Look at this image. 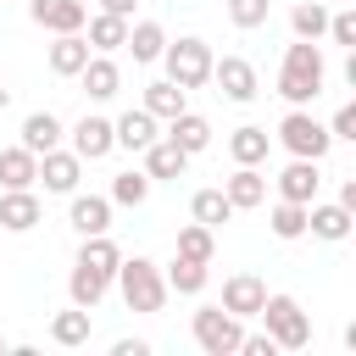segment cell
<instances>
[{
	"mask_svg": "<svg viewBox=\"0 0 356 356\" xmlns=\"http://www.w3.org/2000/svg\"><path fill=\"white\" fill-rule=\"evenodd\" d=\"M323 83H328V61H323L317 39H295L284 50V67H278V95L289 106H312L323 95Z\"/></svg>",
	"mask_w": 356,
	"mask_h": 356,
	"instance_id": "cell-1",
	"label": "cell"
},
{
	"mask_svg": "<svg viewBox=\"0 0 356 356\" xmlns=\"http://www.w3.org/2000/svg\"><path fill=\"white\" fill-rule=\"evenodd\" d=\"M128 300V312H161L167 306V278L150 256H122L117 261V278H111Z\"/></svg>",
	"mask_w": 356,
	"mask_h": 356,
	"instance_id": "cell-2",
	"label": "cell"
},
{
	"mask_svg": "<svg viewBox=\"0 0 356 356\" xmlns=\"http://www.w3.org/2000/svg\"><path fill=\"white\" fill-rule=\"evenodd\" d=\"M161 61H167V78L189 95V89H206L211 83V44L206 39H195V33H184V39H167V50H161Z\"/></svg>",
	"mask_w": 356,
	"mask_h": 356,
	"instance_id": "cell-3",
	"label": "cell"
},
{
	"mask_svg": "<svg viewBox=\"0 0 356 356\" xmlns=\"http://www.w3.org/2000/svg\"><path fill=\"white\" fill-rule=\"evenodd\" d=\"M256 317L267 323V339H273L278 350H306V345H312V317L300 312L295 295H267Z\"/></svg>",
	"mask_w": 356,
	"mask_h": 356,
	"instance_id": "cell-4",
	"label": "cell"
},
{
	"mask_svg": "<svg viewBox=\"0 0 356 356\" xmlns=\"http://www.w3.org/2000/svg\"><path fill=\"white\" fill-rule=\"evenodd\" d=\"M278 145H284L289 156L323 161V156L334 150V134H328V122H317L306 106H289V111H284V122H278Z\"/></svg>",
	"mask_w": 356,
	"mask_h": 356,
	"instance_id": "cell-5",
	"label": "cell"
},
{
	"mask_svg": "<svg viewBox=\"0 0 356 356\" xmlns=\"http://www.w3.org/2000/svg\"><path fill=\"white\" fill-rule=\"evenodd\" d=\"M189 328H195V345L206 356H234L239 339H245V317H234L228 306H200Z\"/></svg>",
	"mask_w": 356,
	"mask_h": 356,
	"instance_id": "cell-6",
	"label": "cell"
},
{
	"mask_svg": "<svg viewBox=\"0 0 356 356\" xmlns=\"http://www.w3.org/2000/svg\"><path fill=\"white\" fill-rule=\"evenodd\" d=\"M211 83H217L234 106H250V100L261 95V78H256V67H250L245 56H222V61H211Z\"/></svg>",
	"mask_w": 356,
	"mask_h": 356,
	"instance_id": "cell-7",
	"label": "cell"
},
{
	"mask_svg": "<svg viewBox=\"0 0 356 356\" xmlns=\"http://www.w3.org/2000/svg\"><path fill=\"white\" fill-rule=\"evenodd\" d=\"M72 156H83V161H100V156H111L117 150V134H111V117H95V111H83L72 128Z\"/></svg>",
	"mask_w": 356,
	"mask_h": 356,
	"instance_id": "cell-8",
	"label": "cell"
},
{
	"mask_svg": "<svg viewBox=\"0 0 356 356\" xmlns=\"http://www.w3.org/2000/svg\"><path fill=\"white\" fill-rule=\"evenodd\" d=\"M28 17L44 28V33H78L89 22V6L83 0H28Z\"/></svg>",
	"mask_w": 356,
	"mask_h": 356,
	"instance_id": "cell-9",
	"label": "cell"
},
{
	"mask_svg": "<svg viewBox=\"0 0 356 356\" xmlns=\"http://www.w3.org/2000/svg\"><path fill=\"white\" fill-rule=\"evenodd\" d=\"M139 156H145V172H150V184H178V178L189 172V156H184V150L167 139V134H161V139H150Z\"/></svg>",
	"mask_w": 356,
	"mask_h": 356,
	"instance_id": "cell-10",
	"label": "cell"
},
{
	"mask_svg": "<svg viewBox=\"0 0 356 356\" xmlns=\"http://www.w3.org/2000/svg\"><path fill=\"white\" fill-rule=\"evenodd\" d=\"M39 178H44V189L50 195H72L78 189V178H83V156H72V150H44L39 156Z\"/></svg>",
	"mask_w": 356,
	"mask_h": 356,
	"instance_id": "cell-11",
	"label": "cell"
},
{
	"mask_svg": "<svg viewBox=\"0 0 356 356\" xmlns=\"http://www.w3.org/2000/svg\"><path fill=\"white\" fill-rule=\"evenodd\" d=\"M273 184H278V200H300V206H312V200H317V184H323V172H317V161H306V156H289V167H284Z\"/></svg>",
	"mask_w": 356,
	"mask_h": 356,
	"instance_id": "cell-12",
	"label": "cell"
},
{
	"mask_svg": "<svg viewBox=\"0 0 356 356\" xmlns=\"http://www.w3.org/2000/svg\"><path fill=\"white\" fill-rule=\"evenodd\" d=\"M67 222H72L78 239H89V234H111V200H106V195H78V189H72Z\"/></svg>",
	"mask_w": 356,
	"mask_h": 356,
	"instance_id": "cell-13",
	"label": "cell"
},
{
	"mask_svg": "<svg viewBox=\"0 0 356 356\" xmlns=\"http://www.w3.org/2000/svg\"><path fill=\"white\" fill-rule=\"evenodd\" d=\"M261 300H267V284H261L256 273H234V278H222V300H217V306H228L234 317H256Z\"/></svg>",
	"mask_w": 356,
	"mask_h": 356,
	"instance_id": "cell-14",
	"label": "cell"
},
{
	"mask_svg": "<svg viewBox=\"0 0 356 356\" xmlns=\"http://www.w3.org/2000/svg\"><path fill=\"white\" fill-rule=\"evenodd\" d=\"M39 217H44V206H39L33 189H6L0 195V228L6 234H28V228H39Z\"/></svg>",
	"mask_w": 356,
	"mask_h": 356,
	"instance_id": "cell-15",
	"label": "cell"
},
{
	"mask_svg": "<svg viewBox=\"0 0 356 356\" xmlns=\"http://www.w3.org/2000/svg\"><path fill=\"white\" fill-rule=\"evenodd\" d=\"M167 139H172L184 156H200V150L211 145V122H206L200 111H189V106H184L178 117H167Z\"/></svg>",
	"mask_w": 356,
	"mask_h": 356,
	"instance_id": "cell-16",
	"label": "cell"
},
{
	"mask_svg": "<svg viewBox=\"0 0 356 356\" xmlns=\"http://www.w3.org/2000/svg\"><path fill=\"white\" fill-rule=\"evenodd\" d=\"M267 150H273V134H267L261 122H245V128L228 134V156H234V167H261Z\"/></svg>",
	"mask_w": 356,
	"mask_h": 356,
	"instance_id": "cell-17",
	"label": "cell"
},
{
	"mask_svg": "<svg viewBox=\"0 0 356 356\" xmlns=\"http://www.w3.org/2000/svg\"><path fill=\"white\" fill-rule=\"evenodd\" d=\"M222 195H228V206H234V211L261 206V200H267V178H261V167H234V172L222 178Z\"/></svg>",
	"mask_w": 356,
	"mask_h": 356,
	"instance_id": "cell-18",
	"label": "cell"
},
{
	"mask_svg": "<svg viewBox=\"0 0 356 356\" xmlns=\"http://www.w3.org/2000/svg\"><path fill=\"white\" fill-rule=\"evenodd\" d=\"M350 228H356V217L334 200V206H306V234H317V239H328V245H339V239H350Z\"/></svg>",
	"mask_w": 356,
	"mask_h": 356,
	"instance_id": "cell-19",
	"label": "cell"
},
{
	"mask_svg": "<svg viewBox=\"0 0 356 356\" xmlns=\"http://www.w3.org/2000/svg\"><path fill=\"white\" fill-rule=\"evenodd\" d=\"M89 56H95V50H89L83 28H78V33H56V44H50V72H56V78H78Z\"/></svg>",
	"mask_w": 356,
	"mask_h": 356,
	"instance_id": "cell-20",
	"label": "cell"
},
{
	"mask_svg": "<svg viewBox=\"0 0 356 356\" xmlns=\"http://www.w3.org/2000/svg\"><path fill=\"white\" fill-rule=\"evenodd\" d=\"M78 83H83V95H89V100H111V95L122 89V72H117V61H111V56H100V50H95V56L83 61Z\"/></svg>",
	"mask_w": 356,
	"mask_h": 356,
	"instance_id": "cell-21",
	"label": "cell"
},
{
	"mask_svg": "<svg viewBox=\"0 0 356 356\" xmlns=\"http://www.w3.org/2000/svg\"><path fill=\"white\" fill-rule=\"evenodd\" d=\"M122 50H134V61L139 67H150V61H161V50H167V28L161 22H128V39H122Z\"/></svg>",
	"mask_w": 356,
	"mask_h": 356,
	"instance_id": "cell-22",
	"label": "cell"
},
{
	"mask_svg": "<svg viewBox=\"0 0 356 356\" xmlns=\"http://www.w3.org/2000/svg\"><path fill=\"white\" fill-rule=\"evenodd\" d=\"M61 117L56 111H28L22 117V150H33V156H44V150H56L61 145Z\"/></svg>",
	"mask_w": 356,
	"mask_h": 356,
	"instance_id": "cell-23",
	"label": "cell"
},
{
	"mask_svg": "<svg viewBox=\"0 0 356 356\" xmlns=\"http://www.w3.org/2000/svg\"><path fill=\"white\" fill-rule=\"evenodd\" d=\"M33 184H39V156L22 145L0 150V189H33Z\"/></svg>",
	"mask_w": 356,
	"mask_h": 356,
	"instance_id": "cell-24",
	"label": "cell"
},
{
	"mask_svg": "<svg viewBox=\"0 0 356 356\" xmlns=\"http://www.w3.org/2000/svg\"><path fill=\"white\" fill-rule=\"evenodd\" d=\"M111 134H117V150H145L150 139H161L156 134V117L139 106V111H122L117 122H111Z\"/></svg>",
	"mask_w": 356,
	"mask_h": 356,
	"instance_id": "cell-25",
	"label": "cell"
},
{
	"mask_svg": "<svg viewBox=\"0 0 356 356\" xmlns=\"http://www.w3.org/2000/svg\"><path fill=\"white\" fill-rule=\"evenodd\" d=\"M106 289H111V278L106 273H95V267H83V261H72V273H67V295H72V306H100L106 300Z\"/></svg>",
	"mask_w": 356,
	"mask_h": 356,
	"instance_id": "cell-26",
	"label": "cell"
},
{
	"mask_svg": "<svg viewBox=\"0 0 356 356\" xmlns=\"http://www.w3.org/2000/svg\"><path fill=\"white\" fill-rule=\"evenodd\" d=\"M89 33V50H100V56H111V50H122V39H128V17H111V11H95L89 22H83Z\"/></svg>",
	"mask_w": 356,
	"mask_h": 356,
	"instance_id": "cell-27",
	"label": "cell"
},
{
	"mask_svg": "<svg viewBox=\"0 0 356 356\" xmlns=\"http://www.w3.org/2000/svg\"><path fill=\"white\" fill-rule=\"evenodd\" d=\"M161 278H167V295H200V289H206V278H211V261L172 256V267H167Z\"/></svg>",
	"mask_w": 356,
	"mask_h": 356,
	"instance_id": "cell-28",
	"label": "cell"
},
{
	"mask_svg": "<svg viewBox=\"0 0 356 356\" xmlns=\"http://www.w3.org/2000/svg\"><path fill=\"white\" fill-rule=\"evenodd\" d=\"M89 306H72V312H56L50 317V339L56 345H67V350H78V345H89Z\"/></svg>",
	"mask_w": 356,
	"mask_h": 356,
	"instance_id": "cell-29",
	"label": "cell"
},
{
	"mask_svg": "<svg viewBox=\"0 0 356 356\" xmlns=\"http://www.w3.org/2000/svg\"><path fill=\"white\" fill-rule=\"evenodd\" d=\"M106 200H111V206H145V200H150V172H145V167H128V172H117Z\"/></svg>",
	"mask_w": 356,
	"mask_h": 356,
	"instance_id": "cell-30",
	"label": "cell"
},
{
	"mask_svg": "<svg viewBox=\"0 0 356 356\" xmlns=\"http://www.w3.org/2000/svg\"><path fill=\"white\" fill-rule=\"evenodd\" d=\"M78 261H83V267H95V273H106V278H117V261H122V250L111 245V234H89V239L78 245Z\"/></svg>",
	"mask_w": 356,
	"mask_h": 356,
	"instance_id": "cell-31",
	"label": "cell"
},
{
	"mask_svg": "<svg viewBox=\"0 0 356 356\" xmlns=\"http://www.w3.org/2000/svg\"><path fill=\"white\" fill-rule=\"evenodd\" d=\"M145 111H150L156 122H167V117H178V111H184V89H178L172 78H156V83L145 89Z\"/></svg>",
	"mask_w": 356,
	"mask_h": 356,
	"instance_id": "cell-32",
	"label": "cell"
},
{
	"mask_svg": "<svg viewBox=\"0 0 356 356\" xmlns=\"http://www.w3.org/2000/svg\"><path fill=\"white\" fill-rule=\"evenodd\" d=\"M189 217H195V222H206V228H222V222L234 217V206H228V195H222V189H195Z\"/></svg>",
	"mask_w": 356,
	"mask_h": 356,
	"instance_id": "cell-33",
	"label": "cell"
},
{
	"mask_svg": "<svg viewBox=\"0 0 356 356\" xmlns=\"http://www.w3.org/2000/svg\"><path fill=\"white\" fill-rule=\"evenodd\" d=\"M289 28H295V39H323L328 33V6L323 0H300L289 11Z\"/></svg>",
	"mask_w": 356,
	"mask_h": 356,
	"instance_id": "cell-34",
	"label": "cell"
},
{
	"mask_svg": "<svg viewBox=\"0 0 356 356\" xmlns=\"http://www.w3.org/2000/svg\"><path fill=\"white\" fill-rule=\"evenodd\" d=\"M178 256H189V261H211V256H217V228H206V222L178 228Z\"/></svg>",
	"mask_w": 356,
	"mask_h": 356,
	"instance_id": "cell-35",
	"label": "cell"
},
{
	"mask_svg": "<svg viewBox=\"0 0 356 356\" xmlns=\"http://www.w3.org/2000/svg\"><path fill=\"white\" fill-rule=\"evenodd\" d=\"M267 228H273L278 239H300V234H306V206H300V200H278V206L267 211Z\"/></svg>",
	"mask_w": 356,
	"mask_h": 356,
	"instance_id": "cell-36",
	"label": "cell"
},
{
	"mask_svg": "<svg viewBox=\"0 0 356 356\" xmlns=\"http://www.w3.org/2000/svg\"><path fill=\"white\" fill-rule=\"evenodd\" d=\"M267 11H273V0H228V22H234V28H245V33H250V28H261V22H267Z\"/></svg>",
	"mask_w": 356,
	"mask_h": 356,
	"instance_id": "cell-37",
	"label": "cell"
},
{
	"mask_svg": "<svg viewBox=\"0 0 356 356\" xmlns=\"http://www.w3.org/2000/svg\"><path fill=\"white\" fill-rule=\"evenodd\" d=\"M328 39L356 50V11H334V17H328Z\"/></svg>",
	"mask_w": 356,
	"mask_h": 356,
	"instance_id": "cell-38",
	"label": "cell"
},
{
	"mask_svg": "<svg viewBox=\"0 0 356 356\" xmlns=\"http://www.w3.org/2000/svg\"><path fill=\"white\" fill-rule=\"evenodd\" d=\"M328 134H334V139H356V106H339L334 122H328Z\"/></svg>",
	"mask_w": 356,
	"mask_h": 356,
	"instance_id": "cell-39",
	"label": "cell"
},
{
	"mask_svg": "<svg viewBox=\"0 0 356 356\" xmlns=\"http://www.w3.org/2000/svg\"><path fill=\"white\" fill-rule=\"evenodd\" d=\"M239 350H245V356H278V345H273L267 334H245V339H239Z\"/></svg>",
	"mask_w": 356,
	"mask_h": 356,
	"instance_id": "cell-40",
	"label": "cell"
},
{
	"mask_svg": "<svg viewBox=\"0 0 356 356\" xmlns=\"http://www.w3.org/2000/svg\"><path fill=\"white\" fill-rule=\"evenodd\" d=\"M111 356H150V345H145V339H117Z\"/></svg>",
	"mask_w": 356,
	"mask_h": 356,
	"instance_id": "cell-41",
	"label": "cell"
},
{
	"mask_svg": "<svg viewBox=\"0 0 356 356\" xmlns=\"http://www.w3.org/2000/svg\"><path fill=\"white\" fill-rule=\"evenodd\" d=\"M134 6H139V0H100V11H111V17H128V22H134Z\"/></svg>",
	"mask_w": 356,
	"mask_h": 356,
	"instance_id": "cell-42",
	"label": "cell"
},
{
	"mask_svg": "<svg viewBox=\"0 0 356 356\" xmlns=\"http://www.w3.org/2000/svg\"><path fill=\"white\" fill-rule=\"evenodd\" d=\"M339 206L356 217V178H345V184H339Z\"/></svg>",
	"mask_w": 356,
	"mask_h": 356,
	"instance_id": "cell-43",
	"label": "cell"
},
{
	"mask_svg": "<svg viewBox=\"0 0 356 356\" xmlns=\"http://www.w3.org/2000/svg\"><path fill=\"white\" fill-rule=\"evenodd\" d=\"M6 100H11V89H6V78H0V106H6Z\"/></svg>",
	"mask_w": 356,
	"mask_h": 356,
	"instance_id": "cell-44",
	"label": "cell"
},
{
	"mask_svg": "<svg viewBox=\"0 0 356 356\" xmlns=\"http://www.w3.org/2000/svg\"><path fill=\"white\" fill-rule=\"evenodd\" d=\"M0 356H6V339H0Z\"/></svg>",
	"mask_w": 356,
	"mask_h": 356,
	"instance_id": "cell-45",
	"label": "cell"
}]
</instances>
